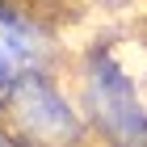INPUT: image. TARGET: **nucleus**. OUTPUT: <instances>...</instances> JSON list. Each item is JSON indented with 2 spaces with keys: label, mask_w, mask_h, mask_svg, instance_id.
Returning <instances> with one entry per match:
<instances>
[{
  "label": "nucleus",
  "mask_w": 147,
  "mask_h": 147,
  "mask_svg": "<svg viewBox=\"0 0 147 147\" xmlns=\"http://www.w3.org/2000/svg\"><path fill=\"white\" fill-rule=\"evenodd\" d=\"M0 147H25V143H21L17 135H13L9 126H0Z\"/></svg>",
  "instance_id": "4"
},
{
  "label": "nucleus",
  "mask_w": 147,
  "mask_h": 147,
  "mask_svg": "<svg viewBox=\"0 0 147 147\" xmlns=\"http://www.w3.org/2000/svg\"><path fill=\"white\" fill-rule=\"evenodd\" d=\"M25 4H30L34 13H42L46 21H51V17H55L59 9H71V4H80V0H25Z\"/></svg>",
  "instance_id": "3"
},
{
  "label": "nucleus",
  "mask_w": 147,
  "mask_h": 147,
  "mask_svg": "<svg viewBox=\"0 0 147 147\" xmlns=\"http://www.w3.org/2000/svg\"><path fill=\"white\" fill-rule=\"evenodd\" d=\"M76 101L101 147H147V97L109 42H92L76 63Z\"/></svg>",
  "instance_id": "1"
},
{
  "label": "nucleus",
  "mask_w": 147,
  "mask_h": 147,
  "mask_svg": "<svg viewBox=\"0 0 147 147\" xmlns=\"http://www.w3.org/2000/svg\"><path fill=\"white\" fill-rule=\"evenodd\" d=\"M0 126L25 147H97L76 92L63 88L59 71H25L4 97Z\"/></svg>",
  "instance_id": "2"
}]
</instances>
